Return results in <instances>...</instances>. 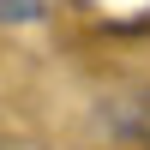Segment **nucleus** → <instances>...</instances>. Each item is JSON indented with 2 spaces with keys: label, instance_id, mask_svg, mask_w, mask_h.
<instances>
[{
  "label": "nucleus",
  "instance_id": "2",
  "mask_svg": "<svg viewBox=\"0 0 150 150\" xmlns=\"http://www.w3.org/2000/svg\"><path fill=\"white\" fill-rule=\"evenodd\" d=\"M48 18V0H0V24H36Z\"/></svg>",
  "mask_w": 150,
  "mask_h": 150
},
{
  "label": "nucleus",
  "instance_id": "1",
  "mask_svg": "<svg viewBox=\"0 0 150 150\" xmlns=\"http://www.w3.org/2000/svg\"><path fill=\"white\" fill-rule=\"evenodd\" d=\"M108 126H114L120 138H150V90L114 96V102H108Z\"/></svg>",
  "mask_w": 150,
  "mask_h": 150
}]
</instances>
